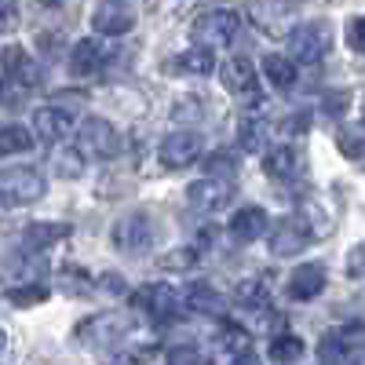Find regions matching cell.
I'll return each mask as SVG.
<instances>
[{
  "instance_id": "6da1fadb",
  "label": "cell",
  "mask_w": 365,
  "mask_h": 365,
  "mask_svg": "<svg viewBox=\"0 0 365 365\" xmlns=\"http://www.w3.org/2000/svg\"><path fill=\"white\" fill-rule=\"evenodd\" d=\"M113 237V249L125 252V256H143L150 245L158 241V227L154 220L146 216V212H128V216H120L110 230Z\"/></svg>"
},
{
  "instance_id": "7a4b0ae2",
  "label": "cell",
  "mask_w": 365,
  "mask_h": 365,
  "mask_svg": "<svg viewBox=\"0 0 365 365\" xmlns=\"http://www.w3.org/2000/svg\"><path fill=\"white\" fill-rule=\"evenodd\" d=\"M120 150V135L110 120L103 117H88L84 125L77 128V154L88 161H110Z\"/></svg>"
},
{
  "instance_id": "3957f363",
  "label": "cell",
  "mask_w": 365,
  "mask_h": 365,
  "mask_svg": "<svg viewBox=\"0 0 365 365\" xmlns=\"http://www.w3.org/2000/svg\"><path fill=\"white\" fill-rule=\"evenodd\" d=\"M44 190H48V182L37 168H26V165L0 168V197L8 205H34L44 197Z\"/></svg>"
},
{
  "instance_id": "277c9868",
  "label": "cell",
  "mask_w": 365,
  "mask_h": 365,
  "mask_svg": "<svg viewBox=\"0 0 365 365\" xmlns=\"http://www.w3.org/2000/svg\"><path fill=\"white\" fill-rule=\"evenodd\" d=\"M128 329H132L128 314L110 311V314H96V318H88L84 325H77V340H84L88 347H106V351H117L120 344H125Z\"/></svg>"
},
{
  "instance_id": "5b68a950",
  "label": "cell",
  "mask_w": 365,
  "mask_h": 365,
  "mask_svg": "<svg viewBox=\"0 0 365 365\" xmlns=\"http://www.w3.org/2000/svg\"><path fill=\"white\" fill-rule=\"evenodd\" d=\"M332 48V29L329 22H303L289 34L292 63H322Z\"/></svg>"
},
{
  "instance_id": "8992f818",
  "label": "cell",
  "mask_w": 365,
  "mask_h": 365,
  "mask_svg": "<svg viewBox=\"0 0 365 365\" xmlns=\"http://www.w3.org/2000/svg\"><path fill=\"white\" fill-rule=\"evenodd\" d=\"M325 365H354L365 358V325H347V329H332L318 347Z\"/></svg>"
},
{
  "instance_id": "52a82bcc",
  "label": "cell",
  "mask_w": 365,
  "mask_h": 365,
  "mask_svg": "<svg viewBox=\"0 0 365 365\" xmlns=\"http://www.w3.org/2000/svg\"><path fill=\"white\" fill-rule=\"evenodd\" d=\"M237 26H241V15H237V11H230V8L208 11V15H201V19L194 22V41H197V48H208V51H212L216 44L234 41Z\"/></svg>"
},
{
  "instance_id": "ba28073f",
  "label": "cell",
  "mask_w": 365,
  "mask_h": 365,
  "mask_svg": "<svg viewBox=\"0 0 365 365\" xmlns=\"http://www.w3.org/2000/svg\"><path fill=\"white\" fill-rule=\"evenodd\" d=\"M201 150H205V143H201V135H197V132H190V128L172 132V135L161 143V165H165V168H172V172L190 168V165L201 158Z\"/></svg>"
},
{
  "instance_id": "9c48e42d",
  "label": "cell",
  "mask_w": 365,
  "mask_h": 365,
  "mask_svg": "<svg viewBox=\"0 0 365 365\" xmlns=\"http://www.w3.org/2000/svg\"><path fill=\"white\" fill-rule=\"evenodd\" d=\"M135 307L158 322H172L182 311V292H175L172 285H143L135 292Z\"/></svg>"
},
{
  "instance_id": "30bf717a",
  "label": "cell",
  "mask_w": 365,
  "mask_h": 365,
  "mask_svg": "<svg viewBox=\"0 0 365 365\" xmlns=\"http://www.w3.org/2000/svg\"><path fill=\"white\" fill-rule=\"evenodd\" d=\"M0 77H4V84L11 91H26V88H37L41 84L37 63L22 48H8L4 55H0Z\"/></svg>"
},
{
  "instance_id": "8fae6325",
  "label": "cell",
  "mask_w": 365,
  "mask_h": 365,
  "mask_svg": "<svg viewBox=\"0 0 365 365\" xmlns=\"http://www.w3.org/2000/svg\"><path fill=\"white\" fill-rule=\"evenodd\" d=\"M311 237L314 234H311L307 223H303V216H289L270 230V252L274 256H296V252H303L311 245Z\"/></svg>"
},
{
  "instance_id": "7c38bea8",
  "label": "cell",
  "mask_w": 365,
  "mask_h": 365,
  "mask_svg": "<svg viewBox=\"0 0 365 365\" xmlns=\"http://www.w3.org/2000/svg\"><path fill=\"white\" fill-rule=\"evenodd\" d=\"M187 201L194 208H201V212H220V208H227L234 201V182L205 175V179H197V182L187 187Z\"/></svg>"
},
{
  "instance_id": "4fadbf2b",
  "label": "cell",
  "mask_w": 365,
  "mask_h": 365,
  "mask_svg": "<svg viewBox=\"0 0 365 365\" xmlns=\"http://www.w3.org/2000/svg\"><path fill=\"white\" fill-rule=\"evenodd\" d=\"M223 88L234 91L237 99H263L259 96V84H256V66H252V58L245 55H237V58H227V66H223Z\"/></svg>"
},
{
  "instance_id": "5bb4252c",
  "label": "cell",
  "mask_w": 365,
  "mask_h": 365,
  "mask_svg": "<svg viewBox=\"0 0 365 365\" xmlns=\"http://www.w3.org/2000/svg\"><path fill=\"white\" fill-rule=\"evenodd\" d=\"M34 132L41 143H63L70 132H73V113L63 110V106H41L34 113Z\"/></svg>"
},
{
  "instance_id": "9a60e30c",
  "label": "cell",
  "mask_w": 365,
  "mask_h": 365,
  "mask_svg": "<svg viewBox=\"0 0 365 365\" xmlns=\"http://www.w3.org/2000/svg\"><path fill=\"white\" fill-rule=\"evenodd\" d=\"M106 58H110V48L106 41H96V37H84L73 44V55H70V70L77 77H91V73H99L106 66Z\"/></svg>"
},
{
  "instance_id": "2e32d148",
  "label": "cell",
  "mask_w": 365,
  "mask_h": 365,
  "mask_svg": "<svg viewBox=\"0 0 365 365\" xmlns=\"http://www.w3.org/2000/svg\"><path fill=\"white\" fill-rule=\"evenodd\" d=\"M299 0H259L252 8V22L267 34H285V22L296 15Z\"/></svg>"
},
{
  "instance_id": "e0dca14e",
  "label": "cell",
  "mask_w": 365,
  "mask_h": 365,
  "mask_svg": "<svg viewBox=\"0 0 365 365\" xmlns=\"http://www.w3.org/2000/svg\"><path fill=\"white\" fill-rule=\"evenodd\" d=\"M91 26H96V34H103V37H120L135 26V15L125 4H103L91 15Z\"/></svg>"
},
{
  "instance_id": "ac0fdd59",
  "label": "cell",
  "mask_w": 365,
  "mask_h": 365,
  "mask_svg": "<svg viewBox=\"0 0 365 365\" xmlns=\"http://www.w3.org/2000/svg\"><path fill=\"white\" fill-rule=\"evenodd\" d=\"M325 289V267L322 263H303L289 278V296L292 299H314Z\"/></svg>"
},
{
  "instance_id": "d6986e66",
  "label": "cell",
  "mask_w": 365,
  "mask_h": 365,
  "mask_svg": "<svg viewBox=\"0 0 365 365\" xmlns=\"http://www.w3.org/2000/svg\"><path fill=\"white\" fill-rule=\"evenodd\" d=\"M299 165H303V161H299V150L289 146V143L270 146L267 158H263V168H267L270 179H292V175L299 172Z\"/></svg>"
},
{
  "instance_id": "ffe728a7",
  "label": "cell",
  "mask_w": 365,
  "mask_h": 365,
  "mask_svg": "<svg viewBox=\"0 0 365 365\" xmlns=\"http://www.w3.org/2000/svg\"><path fill=\"white\" fill-rule=\"evenodd\" d=\"M267 227H270V220H267L263 208H241L230 216V234L237 241H256V237L267 234Z\"/></svg>"
},
{
  "instance_id": "44dd1931",
  "label": "cell",
  "mask_w": 365,
  "mask_h": 365,
  "mask_svg": "<svg viewBox=\"0 0 365 365\" xmlns=\"http://www.w3.org/2000/svg\"><path fill=\"white\" fill-rule=\"evenodd\" d=\"M182 307L201 311V314H220L223 311V296L216 289H208L205 282H197V285H190L187 292H182Z\"/></svg>"
},
{
  "instance_id": "7402d4cb",
  "label": "cell",
  "mask_w": 365,
  "mask_h": 365,
  "mask_svg": "<svg viewBox=\"0 0 365 365\" xmlns=\"http://www.w3.org/2000/svg\"><path fill=\"white\" fill-rule=\"evenodd\" d=\"M172 70L175 73H197V77H205V73H212L216 70V58H212V51L208 48H187L182 55H175L172 58Z\"/></svg>"
},
{
  "instance_id": "603a6c76",
  "label": "cell",
  "mask_w": 365,
  "mask_h": 365,
  "mask_svg": "<svg viewBox=\"0 0 365 365\" xmlns=\"http://www.w3.org/2000/svg\"><path fill=\"white\" fill-rule=\"evenodd\" d=\"M263 73H267V81H270L274 88H282V91H285V88H292V84H296V77H299L296 63H292V58H285V55H278V51L263 58Z\"/></svg>"
},
{
  "instance_id": "cb8c5ba5",
  "label": "cell",
  "mask_w": 365,
  "mask_h": 365,
  "mask_svg": "<svg viewBox=\"0 0 365 365\" xmlns=\"http://www.w3.org/2000/svg\"><path fill=\"white\" fill-rule=\"evenodd\" d=\"M336 146L344 150V158L361 161L365 158V120H351V125H344L340 135H336Z\"/></svg>"
},
{
  "instance_id": "d4e9b609",
  "label": "cell",
  "mask_w": 365,
  "mask_h": 365,
  "mask_svg": "<svg viewBox=\"0 0 365 365\" xmlns=\"http://www.w3.org/2000/svg\"><path fill=\"white\" fill-rule=\"evenodd\" d=\"M303 351H307V347H303V340L292 336V332H282V336H274V340H270V358H274V361H282V365L299 361Z\"/></svg>"
},
{
  "instance_id": "484cf974",
  "label": "cell",
  "mask_w": 365,
  "mask_h": 365,
  "mask_svg": "<svg viewBox=\"0 0 365 365\" xmlns=\"http://www.w3.org/2000/svg\"><path fill=\"white\" fill-rule=\"evenodd\" d=\"M70 234V227H63V223H41V227H29L26 230V249H48V245H55V241H63Z\"/></svg>"
},
{
  "instance_id": "4316f807",
  "label": "cell",
  "mask_w": 365,
  "mask_h": 365,
  "mask_svg": "<svg viewBox=\"0 0 365 365\" xmlns=\"http://www.w3.org/2000/svg\"><path fill=\"white\" fill-rule=\"evenodd\" d=\"M29 146H34L29 128H22V125H4V128H0V158L22 154V150H29Z\"/></svg>"
},
{
  "instance_id": "83f0119b",
  "label": "cell",
  "mask_w": 365,
  "mask_h": 365,
  "mask_svg": "<svg viewBox=\"0 0 365 365\" xmlns=\"http://www.w3.org/2000/svg\"><path fill=\"white\" fill-rule=\"evenodd\" d=\"M263 139H267V120H259V117H241V128H237V143H241V150H259L263 146Z\"/></svg>"
},
{
  "instance_id": "f1b7e54d",
  "label": "cell",
  "mask_w": 365,
  "mask_h": 365,
  "mask_svg": "<svg viewBox=\"0 0 365 365\" xmlns=\"http://www.w3.org/2000/svg\"><path fill=\"white\" fill-rule=\"evenodd\" d=\"M234 299L241 303V307H249V311L267 307V282H256V278L241 282V285H237V292H234Z\"/></svg>"
},
{
  "instance_id": "f546056e",
  "label": "cell",
  "mask_w": 365,
  "mask_h": 365,
  "mask_svg": "<svg viewBox=\"0 0 365 365\" xmlns=\"http://www.w3.org/2000/svg\"><path fill=\"white\" fill-rule=\"evenodd\" d=\"M205 168H208L212 179H227V182H234V175H237V158L227 154V150H220V154H212V158H208Z\"/></svg>"
},
{
  "instance_id": "4dcf8cb0",
  "label": "cell",
  "mask_w": 365,
  "mask_h": 365,
  "mask_svg": "<svg viewBox=\"0 0 365 365\" xmlns=\"http://www.w3.org/2000/svg\"><path fill=\"white\" fill-rule=\"evenodd\" d=\"M154 344H146V347H117V351H110V361L113 365H143V361H150V358H154Z\"/></svg>"
},
{
  "instance_id": "1f68e13d",
  "label": "cell",
  "mask_w": 365,
  "mask_h": 365,
  "mask_svg": "<svg viewBox=\"0 0 365 365\" xmlns=\"http://www.w3.org/2000/svg\"><path fill=\"white\" fill-rule=\"evenodd\" d=\"M220 344L223 347H230V358L234 354H245V351H252V336L241 325H227L223 329V336H220Z\"/></svg>"
},
{
  "instance_id": "d6a6232c",
  "label": "cell",
  "mask_w": 365,
  "mask_h": 365,
  "mask_svg": "<svg viewBox=\"0 0 365 365\" xmlns=\"http://www.w3.org/2000/svg\"><path fill=\"white\" fill-rule=\"evenodd\" d=\"M197 263V249H175L158 259V270H190Z\"/></svg>"
},
{
  "instance_id": "836d02e7",
  "label": "cell",
  "mask_w": 365,
  "mask_h": 365,
  "mask_svg": "<svg viewBox=\"0 0 365 365\" xmlns=\"http://www.w3.org/2000/svg\"><path fill=\"white\" fill-rule=\"evenodd\" d=\"M8 296L19 303V307H34V303L48 299V289H44V285H26V289H11Z\"/></svg>"
},
{
  "instance_id": "e575fe53",
  "label": "cell",
  "mask_w": 365,
  "mask_h": 365,
  "mask_svg": "<svg viewBox=\"0 0 365 365\" xmlns=\"http://www.w3.org/2000/svg\"><path fill=\"white\" fill-rule=\"evenodd\" d=\"M168 365H205V358L194 347H175L168 351Z\"/></svg>"
},
{
  "instance_id": "d590c367",
  "label": "cell",
  "mask_w": 365,
  "mask_h": 365,
  "mask_svg": "<svg viewBox=\"0 0 365 365\" xmlns=\"http://www.w3.org/2000/svg\"><path fill=\"white\" fill-rule=\"evenodd\" d=\"M347 274H351V278H365V241L351 249V256H347Z\"/></svg>"
},
{
  "instance_id": "8d00e7d4",
  "label": "cell",
  "mask_w": 365,
  "mask_h": 365,
  "mask_svg": "<svg viewBox=\"0 0 365 365\" xmlns=\"http://www.w3.org/2000/svg\"><path fill=\"white\" fill-rule=\"evenodd\" d=\"M19 26V0H0V29Z\"/></svg>"
},
{
  "instance_id": "74e56055",
  "label": "cell",
  "mask_w": 365,
  "mask_h": 365,
  "mask_svg": "<svg viewBox=\"0 0 365 365\" xmlns=\"http://www.w3.org/2000/svg\"><path fill=\"white\" fill-rule=\"evenodd\" d=\"M347 37H351V48L365 55V19H354L351 29H347Z\"/></svg>"
},
{
  "instance_id": "f35d334b",
  "label": "cell",
  "mask_w": 365,
  "mask_h": 365,
  "mask_svg": "<svg viewBox=\"0 0 365 365\" xmlns=\"http://www.w3.org/2000/svg\"><path fill=\"white\" fill-rule=\"evenodd\" d=\"M227 365H263V361H259V354H256V351H245V354H234Z\"/></svg>"
},
{
  "instance_id": "ab89813d",
  "label": "cell",
  "mask_w": 365,
  "mask_h": 365,
  "mask_svg": "<svg viewBox=\"0 0 365 365\" xmlns=\"http://www.w3.org/2000/svg\"><path fill=\"white\" fill-rule=\"evenodd\" d=\"M325 110H329V113H340V110H347V96H340V91H336V96H329Z\"/></svg>"
},
{
  "instance_id": "60d3db41",
  "label": "cell",
  "mask_w": 365,
  "mask_h": 365,
  "mask_svg": "<svg viewBox=\"0 0 365 365\" xmlns=\"http://www.w3.org/2000/svg\"><path fill=\"white\" fill-rule=\"evenodd\" d=\"M41 48H44V51H58V37H48V34H44V37H41Z\"/></svg>"
},
{
  "instance_id": "b9f144b4",
  "label": "cell",
  "mask_w": 365,
  "mask_h": 365,
  "mask_svg": "<svg viewBox=\"0 0 365 365\" xmlns=\"http://www.w3.org/2000/svg\"><path fill=\"white\" fill-rule=\"evenodd\" d=\"M4 344H8V340H4V329H0V351H4Z\"/></svg>"
},
{
  "instance_id": "7bdbcfd3",
  "label": "cell",
  "mask_w": 365,
  "mask_h": 365,
  "mask_svg": "<svg viewBox=\"0 0 365 365\" xmlns=\"http://www.w3.org/2000/svg\"><path fill=\"white\" fill-rule=\"evenodd\" d=\"M48 4H66V0H48Z\"/></svg>"
}]
</instances>
